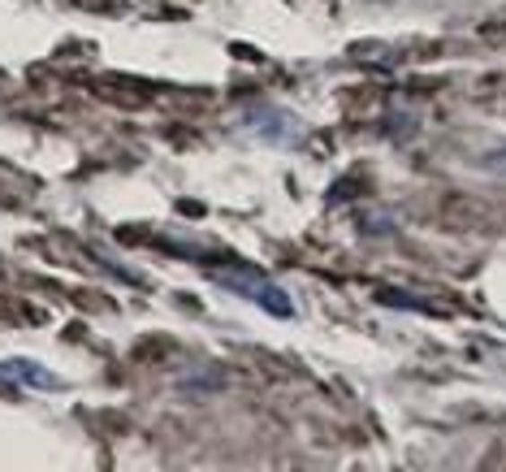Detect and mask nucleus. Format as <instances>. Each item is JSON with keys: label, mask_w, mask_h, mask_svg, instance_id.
Listing matches in <instances>:
<instances>
[{"label": "nucleus", "mask_w": 506, "mask_h": 472, "mask_svg": "<svg viewBox=\"0 0 506 472\" xmlns=\"http://www.w3.org/2000/svg\"><path fill=\"white\" fill-rule=\"evenodd\" d=\"M217 277L230 286V291H239V295L256 299L265 312H273V317H290L294 312V303H290V295L282 291V286H273V282H265V277L247 274V269H239V274H230V269H217Z\"/></svg>", "instance_id": "nucleus-1"}, {"label": "nucleus", "mask_w": 506, "mask_h": 472, "mask_svg": "<svg viewBox=\"0 0 506 472\" xmlns=\"http://www.w3.org/2000/svg\"><path fill=\"white\" fill-rule=\"evenodd\" d=\"M0 377H9V381H18V386H35V390H57L61 381L52 373H44V364H35V360H4L0 364Z\"/></svg>", "instance_id": "nucleus-2"}]
</instances>
